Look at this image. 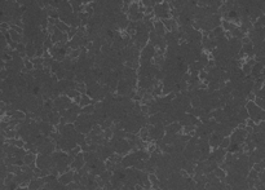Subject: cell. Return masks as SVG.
Instances as JSON below:
<instances>
[{"label": "cell", "mask_w": 265, "mask_h": 190, "mask_svg": "<svg viewBox=\"0 0 265 190\" xmlns=\"http://www.w3.org/2000/svg\"><path fill=\"white\" fill-rule=\"evenodd\" d=\"M74 173H75V171H69V172H66V173H62V175H60L58 176V181L62 184V185H69V184H71V182H74Z\"/></svg>", "instance_id": "cell-1"}, {"label": "cell", "mask_w": 265, "mask_h": 190, "mask_svg": "<svg viewBox=\"0 0 265 190\" xmlns=\"http://www.w3.org/2000/svg\"><path fill=\"white\" fill-rule=\"evenodd\" d=\"M9 34H11V39H12V42H16V43H20L22 42V36L23 35H21V34H18V32H16V31H13V30H9Z\"/></svg>", "instance_id": "cell-2"}, {"label": "cell", "mask_w": 265, "mask_h": 190, "mask_svg": "<svg viewBox=\"0 0 265 190\" xmlns=\"http://www.w3.org/2000/svg\"><path fill=\"white\" fill-rule=\"evenodd\" d=\"M88 105H92V98L88 95H81V101H80V106L81 108H85Z\"/></svg>", "instance_id": "cell-3"}, {"label": "cell", "mask_w": 265, "mask_h": 190, "mask_svg": "<svg viewBox=\"0 0 265 190\" xmlns=\"http://www.w3.org/2000/svg\"><path fill=\"white\" fill-rule=\"evenodd\" d=\"M215 175H216V177H217L219 180H221V181H224V180L226 178V176H228V172L226 171H224V169H221L220 167L216 169V171L214 172Z\"/></svg>", "instance_id": "cell-4"}, {"label": "cell", "mask_w": 265, "mask_h": 190, "mask_svg": "<svg viewBox=\"0 0 265 190\" xmlns=\"http://www.w3.org/2000/svg\"><path fill=\"white\" fill-rule=\"evenodd\" d=\"M56 26H57V28H58L60 31H62V32H69V31H70V28H71L69 25H66L65 22H61L60 19H58V22H57V25H56Z\"/></svg>", "instance_id": "cell-5"}, {"label": "cell", "mask_w": 265, "mask_h": 190, "mask_svg": "<svg viewBox=\"0 0 265 190\" xmlns=\"http://www.w3.org/2000/svg\"><path fill=\"white\" fill-rule=\"evenodd\" d=\"M198 61H199L200 63H203L204 66H207V65H208V62H210V56L207 55L206 52H203V53H202V55L198 57Z\"/></svg>", "instance_id": "cell-6"}, {"label": "cell", "mask_w": 265, "mask_h": 190, "mask_svg": "<svg viewBox=\"0 0 265 190\" xmlns=\"http://www.w3.org/2000/svg\"><path fill=\"white\" fill-rule=\"evenodd\" d=\"M230 145H232V141H230V137H225V138H224L223 141H221V145H220V148H221V149H225V150H228Z\"/></svg>", "instance_id": "cell-7"}, {"label": "cell", "mask_w": 265, "mask_h": 190, "mask_svg": "<svg viewBox=\"0 0 265 190\" xmlns=\"http://www.w3.org/2000/svg\"><path fill=\"white\" fill-rule=\"evenodd\" d=\"M242 71L244 72V75L247 76V75H251L252 74V66H250L248 63H243V66H242Z\"/></svg>", "instance_id": "cell-8"}, {"label": "cell", "mask_w": 265, "mask_h": 190, "mask_svg": "<svg viewBox=\"0 0 265 190\" xmlns=\"http://www.w3.org/2000/svg\"><path fill=\"white\" fill-rule=\"evenodd\" d=\"M66 96H67V97H69V98H70V100H71V98H74V100H75V98H76V97H79V96H81V95H80V93H79V92H78V91H76V89H70L69 92H67V95H66Z\"/></svg>", "instance_id": "cell-9"}, {"label": "cell", "mask_w": 265, "mask_h": 190, "mask_svg": "<svg viewBox=\"0 0 265 190\" xmlns=\"http://www.w3.org/2000/svg\"><path fill=\"white\" fill-rule=\"evenodd\" d=\"M200 105H202V104H200V98H199V97H194V98L191 100V106H193L194 109L200 108Z\"/></svg>", "instance_id": "cell-10"}, {"label": "cell", "mask_w": 265, "mask_h": 190, "mask_svg": "<svg viewBox=\"0 0 265 190\" xmlns=\"http://www.w3.org/2000/svg\"><path fill=\"white\" fill-rule=\"evenodd\" d=\"M248 177H250V178H253V180H257V178H259V172H256L255 169H251V171H250Z\"/></svg>", "instance_id": "cell-11"}, {"label": "cell", "mask_w": 265, "mask_h": 190, "mask_svg": "<svg viewBox=\"0 0 265 190\" xmlns=\"http://www.w3.org/2000/svg\"><path fill=\"white\" fill-rule=\"evenodd\" d=\"M17 52H20V53H25V52H26V45H25V44H22V43H20V44H18V47H17Z\"/></svg>", "instance_id": "cell-12"}]
</instances>
